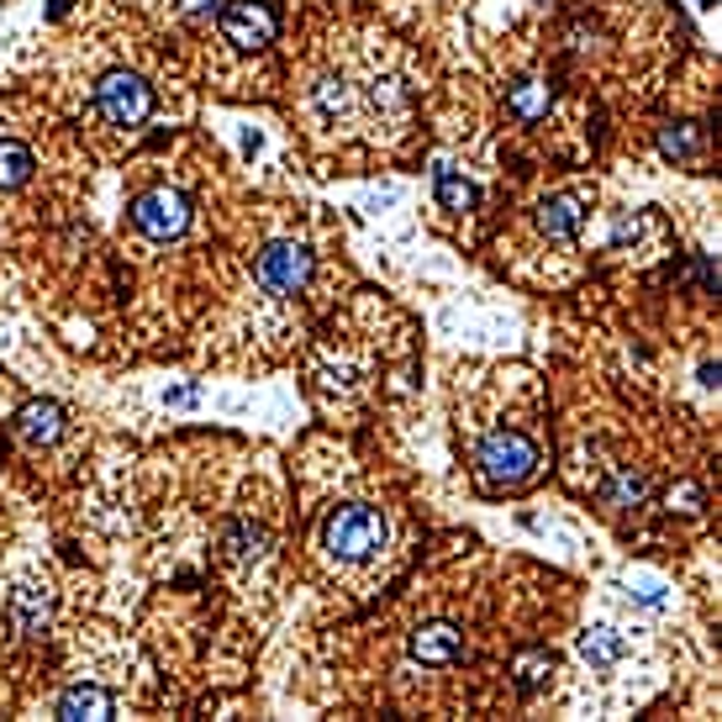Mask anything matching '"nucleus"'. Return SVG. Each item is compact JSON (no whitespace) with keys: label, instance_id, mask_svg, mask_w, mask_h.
Listing matches in <instances>:
<instances>
[{"label":"nucleus","instance_id":"nucleus-1","mask_svg":"<svg viewBox=\"0 0 722 722\" xmlns=\"http://www.w3.org/2000/svg\"><path fill=\"white\" fill-rule=\"evenodd\" d=\"M322 543H328L332 559L364 565V559H375L386 548V517L375 507H338L328 517V528H322Z\"/></svg>","mask_w":722,"mask_h":722},{"label":"nucleus","instance_id":"nucleus-2","mask_svg":"<svg viewBox=\"0 0 722 722\" xmlns=\"http://www.w3.org/2000/svg\"><path fill=\"white\" fill-rule=\"evenodd\" d=\"M481 470H485V481H496V485H522V481H533V470H538V449H533L528 433L501 427V433H490L481 443Z\"/></svg>","mask_w":722,"mask_h":722},{"label":"nucleus","instance_id":"nucleus-3","mask_svg":"<svg viewBox=\"0 0 722 722\" xmlns=\"http://www.w3.org/2000/svg\"><path fill=\"white\" fill-rule=\"evenodd\" d=\"M95 106H100V117L117 121V127H138L153 111V91H149V80H138L127 69H111L95 85Z\"/></svg>","mask_w":722,"mask_h":722},{"label":"nucleus","instance_id":"nucleus-4","mask_svg":"<svg viewBox=\"0 0 722 722\" xmlns=\"http://www.w3.org/2000/svg\"><path fill=\"white\" fill-rule=\"evenodd\" d=\"M132 227L138 233H149V238H180L185 227H190V201H185L180 190H169V185H158V190H143L138 201H132Z\"/></svg>","mask_w":722,"mask_h":722},{"label":"nucleus","instance_id":"nucleus-5","mask_svg":"<svg viewBox=\"0 0 722 722\" xmlns=\"http://www.w3.org/2000/svg\"><path fill=\"white\" fill-rule=\"evenodd\" d=\"M222 32H227V43H238V48H270L274 32H280V16H274L270 0H227L222 5Z\"/></svg>","mask_w":722,"mask_h":722},{"label":"nucleus","instance_id":"nucleus-6","mask_svg":"<svg viewBox=\"0 0 722 722\" xmlns=\"http://www.w3.org/2000/svg\"><path fill=\"white\" fill-rule=\"evenodd\" d=\"M259 280L274 285V291H301L306 280H311V253H306L301 242H270L259 253Z\"/></svg>","mask_w":722,"mask_h":722},{"label":"nucleus","instance_id":"nucleus-7","mask_svg":"<svg viewBox=\"0 0 722 722\" xmlns=\"http://www.w3.org/2000/svg\"><path fill=\"white\" fill-rule=\"evenodd\" d=\"M464 654V632L453 628V623H422L412 632V660L422 664H453Z\"/></svg>","mask_w":722,"mask_h":722},{"label":"nucleus","instance_id":"nucleus-8","mask_svg":"<svg viewBox=\"0 0 722 722\" xmlns=\"http://www.w3.org/2000/svg\"><path fill=\"white\" fill-rule=\"evenodd\" d=\"M16 438L22 443H59L63 438V412H59V401H27L22 412H16Z\"/></svg>","mask_w":722,"mask_h":722},{"label":"nucleus","instance_id":"nucleus-9","mask_svg":"<svg viewBox=\"0 0 722 722\" xmlns=\"http://www.w3.org/2000/svg\"><path fill=\"white\" fill-rule=\"evenodd\" d=\"M585 222V201L580 196H548L538 206V227H543V238H554V242H565L575 238V227Z\"/></svg>","mask_w":722,"mask_h":722},{"label":"nucleus","instance_id":"nucleus-10","mask_svg":"<svg viewBox=\"0 0 722 722\" xmlns=\"http://www.w3.org/2000/svg\"><path fill=\"white\" fill-rule=\"evenodd\" d=\"M117 712V701H111V691H100V686H74V691L59 696V718L69 722H100Z\"/></svg>","mask_w":722,"mask_h":722},{"label":"nucleus","instance_id":"nucleus-11","mask_svg":"<svg viewBox=\"0 0 722 722\" xmlns=\"http://www.w3.org/2000/svg\"><path fill=\"white\" fill-rule=\"evenodd\" d=\"M628 654V638L617 628H591V632H580V660L585 664H596V670H606V664H617Z\"/></svg>","mask_w":722,"mask_h":722},{"label":"nucleus","instance_id":"nucleus-12","mask_svg":"<svg viewBox=\"0 0 722 722\" xmlns=\"http://www.w3.org/2000/svg\"><path fill=\"white\" fill-rule=\"evenodd\" d=\"M433 190H438V206H443V211H475V206H481V190H475V185L464 180L459 169H449V164L438 169V180H433Z\"/></svg>","mask_w":722,"mask_h":722},{"label":"nucleus","instance_id":"nucleus-13","mask_svg":"<svg viewBox=\"0 0 722 722\" xmlns=\"http://www.w3.org/2000/svg\"><path fill=\"white\" fill-rule=\"evenodd\" d=\"M548 100H554V91H548L543 80H522V85H512V95H507V111L522 121H533L548 111Z\"/></svg>","mask_w":722,"mask_h":722},{"label":"nucleus","instance_id":"nucleus-14","mask_svg":"<svg viewBox=\"0 0 722 722\" xmlns=\"http://www.w3.org/2000/svg\"><path fill=\"white\" fill-rule=\"evenodd\" d=\"M32 180V149L22 143H0V190H16Z\"/></svg>","mask_w":722,"mask_h":722},{"label":"nucleus","instance_id":"nucleus-15","mask_svg":"<svg viewBox=\"0 0 722 722\" xmlns=\"http://www.w3.org/2000/svg\"><path fill=\"white\" fill-rule=\"evenodd\" d=\"M548 670H554V654H548V649L517 654V686H522V691H538L543 680H548Z\"/></svg>","mask_w":722,"mask_h":722},{"label":"nucleus","instance_id":"nucleus-16","mask_svg":"<svg viewBox=\"0 0 722 722\" xmlns=\"http://www.w3.org/2000/svg\"><path fill=\"white\" fill-rule=\"evenodd\" d=\"M643 490H649V481H643V475H632V470H623V475L602 490V501H606V507H638V501H643Z\"/></svg>","mask_w":722,"mask_h":722},{"label":"nucleus","instance_id":"nucleus-17","mask_svg":"<svg viewBox=\"0 0 722 722\" xmlns=\"http://www.w3.org/2000/svg\"><path fill=\"white\" fill-rule=\"evenodd\" d=\"M696 149H701L696 127H664L660 132V153H670V158H696Z\"/></svg>","mask_w":722,"mask_h":722},{"label":"nucleus","instance_id":"nucleus-18","mask_svg":"<svg viewBox=\"0 0 722 722\" xmlns=\"http://www.w3.org/2000/svg\"><path fill=\"white\" fill-rule=\"evenodd\" d=\"M48 617V596L37 591V585H27V591H16V628L32 632L37 623Z\"/></svg>","mask_w":722,"mask_h":722},{"label":"nucleus","instance_id":"nucleus-19","mask_svg":"<svg viewBox=\"0 0 722 722\" xmlns=\"http://www.w3.org/2000/svg\"><path fill=\"white\" fill-rule=\"evenodd\" d=\"M264 543H270V533H264V528H233V533H227L233 559H259V554H264Z\"/></svg>","mask_w":722,"mask_h":722},{"label":"nucleus","instance_id":"nucleus-20","mask_svg":"<svg viewBox=\"0 0 722 722\" xmlns=\"http://www.w3.org/2000/svg\"><path fill=\"white\" fill-rule=\"evenodd\" d=\"M718 380H722L718 364H701V386H707V391H718Z\"/></svg>","mask_w":722,"mask_h":722},{"label":"nucleus","instance_id":"nucleus-21","mask_svg":"<svg viewBox=\"0 0 722 722\" xmlns=\"http://www.w3.org/2000/svg\"><path fill=\"white\" fill-rule=\"evenodd\" d=\"M185 11H211V0H185Z\"/></svg>","mask_w":722,"mask_h":722},{"label":"nucleus","instance_id":"nucleus-22","mask_svg":"<svg viewBox=\"0 0 722 722\" xmlns=\"http://www.w3.org/2000/svg\"><path fill=\"white\" fill-rule=\"evenodd\" d=\"M712 5H718V0H696V11H712Z\"/></svg>","mask_w":722,"mask_h":722}]
</instances>
